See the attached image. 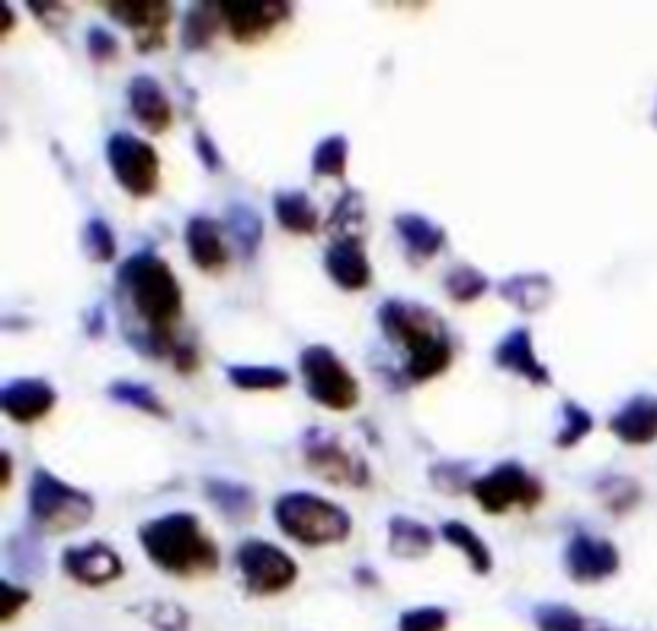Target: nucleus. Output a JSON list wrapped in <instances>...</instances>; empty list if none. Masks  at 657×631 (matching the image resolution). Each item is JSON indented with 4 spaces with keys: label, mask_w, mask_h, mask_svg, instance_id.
I'll return each mask as SVG.
<instances>
[{
    "label": "nucleus",
    "mask_w": 657,
    "mask_h": 631,
    "mask_svg": "<svg viewBox=\"0 0 657 631\" xmlns=\"http://www.w3.org/2000/svg\"><path fill=\"white\" fill-rule=\"evenodd\" d=\"M115 295L122 305L125 341L151 359H170L186 341L177 337L183 321V286L158 250H135L119 263Z\"/></svg>",
    "instance_id": "obj_1"
},
{
    "label": "nucleus",
    "mask_w": 657,
    "mask_h": 631,
    "mask_svg": "<svg viewBox=\"0 0 657 631\" xmlns=\"http://www.w3.org/2000/svg\"><path fill=\"white\" fill-rule=\"evenodd\" d=\"M379 327L385 341L401 349L404 382H430L452 366V337L434 308L404 298H388L379 305Z\"/></svg>",
    "instance_id": "obj_2"
},
{
    "label": "nucleus",
    "mask_w": 657,
    "mask_h": 631,
    "mask_svg": "<svg viewBox=\"0 0 657 631\" xmlns=\"http://www.w3.org/2000/svg\"><path fill=\"white\" fill-rule=\"evenodd\" d=\"M138 545L148 561L170 577L216 574L221 565L216 539L203 529V519L186 510L142 522Z\"/></svg>",
    "instance_id": "obj_3"
},
{
    "label": "nucleus",
    "mask_w": 657,
    "mask_h": 631,
    "mask_svg": "<svg viewBox=\"0 0 657 631\" xmlns=\"http://www.w3.org/2000/svg\"><path fill=\"white\" fill-rule=\"evenodd\" d=\"M273 519L279 532L302 548L340 545L353 532V517L340 504L308 491L279 494L273 504Z\"/></svg>",
    "instance_id": "obj_4"
},
{
    "label": "nucleus",
    "mask_w": 657,
    "mask_h": 631,
    "mask_svg": "<svg viewBox=\"0 0 657 631\" xmlns=\"http://www.w3.org/2000/svg\"><path fill=\"white\" fill-rule=\"evenodd\" d=\"M26 510H29V522H33L36 532L64 535V532H74V529H84L94 519L97 500H94V494L61 481L56 471L36 468L33 478H29Z\"/></svg>",
    "instance_id": "obj_5"
},
{
    "label": "nucleus",
    "mask_w": 657,
    "mask_h": 631,
    "mask_svg": "<svg viewBox=\"0 0 657 631\" xmlns=\"http://www.w3.org/2000/svg\"><path fill=\"white\" fill-rule=\"evenodd\" d=\"M299 372L305 382V395L318 407L346 413L360 404V379L350 372V366L325 344L305 346L299 352Z\"/></svg>",
    "instance_id": "obj_6"
},
{
    "label": "nucleus",
    "mask_w": 657,
    "mask_h": 631,
    "mask_svg": "<svg viewBox=\"0 0 657 631\" xmlns=\"http://www.w3.org/2000/svg\"><path fill=\"white\" fill-rule=\"evenodd\" d=\"M469 494L488 517H503L510 510H536L546 497V487L523 461H500L472 481Z\"/></svg>",
    "instance_id": "obj_7"
},
{
    "label": "nucleus",
    "mask_w": 657,
    "mask_h": 631,
    "mask_svg": "<svg viewBox=\"0 0 657 631\" xmlns=\"http://www.w3.org/2000/svg\"><path fill=\"white\" fill-rule=\"evenodd\" d=\"M107 161L115 176V183L135 196V199H148L158 193L161 186V154L151 141L129 135V132H112L107 141Z\"/></svg>",
    "instance_id": "obj_8"
},
{
    "label": "nucleus",
    "mask_w": 657,
    "mask_h": 631,
    "mask_svg": "<svg viewBox=\"0 0 657 631\" xmlns=\"http://www.w3.org/2000/svg\"><path fill=\"white\" fill-rule=\"evenodd\" d=\"M234 565L251 596H279L299 580V565L267 539H244L234 552Z\"/></svg>",
    "instance_id": "obj_9"
},
{
    "label": "nucleus",
    "mask_w": 657,
    "mask_h": 631,
    "mask_svg": "<svg viewBox=\"0 0 657 631\" xmlns=\"http://www.w3.org/2000/svg\"><path fill=\"white\" fill-rule=\"evenodd\" d=\"M302 459L308 465V471H315V478L337 484V487H366L369 484L366 459L325 430H308L302 436Z\"/></svg>",
    "instance_id": "obj_10"
},
{
    "label": "nucleus",
    "mask_w": 657,
    "mask_h": 631,
    "mask_svg": "<svg viewBox=\"0 0 657 631\" xmlns=\"http://www.w3.org/2000/svg\"><path fill=\"white\" fill-rule=\"evenodd\" d=\"M104 10L135 36V52L148 55L167 46V26L173 20L167 0H107Z\"/></svg>",
    "instance_id": "obj_11"
},
{
    "label": "nucleus",
    "mask_w": 657,
    "mask_h": 631,
    "mask_svg": "<svg viewBox=\"0 0 657 631\" xmlns=\"http://www.w3.org/2000/svg\"><path fill=\"white\" fill-rule=\"evenodd\" d=\"M289 16H292V3H285V0H231V3H221L224 29L238 46L264 42Z\"/></svg>",
    "instance_id": "obj_12"
},
{
    "label": "nucleus",
    "mask_w": 657,
    "mask_h": 631,
    "mask_svg": "<svg viewBox=\"0 0 657 631\" xmlns=\"http://www.w3.org/2000/svg\"><path fill=\"white\" fill-rule=\"evenodd\" d=\"M619 548L591 532H574L564 545V571L574 583H603L619 571Z\"/></svg>",
    "instance_id": "obj_13"
},
{
    "label": "nucleus",
    "mask_w": 657,
    "mask_h": 631,
    "mask_svg": "<svg viewBox=\"0 0 657 631\" xmlns=\"http://www.w3.org/2000/svg\"><path fill=\"white\" fill-rule=\"evenodd\" d=\"M61 571L84 583V586H107L122 577V558L107 542H87V545H71L61 555Z\"/></svg>",
    "instance_id": "obj_14"
},
{
    "label": "nucleus",
    "mask_w": 657,
    "mask_h": 631,
    "mask_svg": "<svg viewBox=\"0 0 657 631\" xmlns=\"http://www.w3.org/2000/svg\"><path fill=\"white\" fill-rule=\"evenodd\" d=\"M56 401L58 392L46 379H10L0 388V410L20 426L46 420L56 410Z\"/></svg>",
    "instance_id": "obj_15"
},
{
    "label": "nucleus",
    "mask_w": 657,
    "mask_h": 631,
    "mask_svg": "<svg viewBox=\"0 0 657 631\" xmlns=\"http://www.w3.org/2000/svg\"><path fill=\"white\" fill-rule=\"evenodd\" d=\"M325 270H328V280L343 292H363V288L373 283V263H369V253L363 247L360 237L353 234H343V237H333L325 250Z\"/></svg>",
    "instance_id": "obj_16"
},
{
    "label": "nucleus",
    "mask_w": 657,
    "mask_h": 631,
    "mask_svg": "<svg viewBox=\"0 0 657 631\" xmlns=\"http://www.w3.org/2000/svg\"><path fill=\"white\" fill-rule=\"evenodd\" d=\"M494 366L526 379L536 388H548L551 385V372L548 366L536 356L533 346V331L530 327H513L510 334H503V341L494 346Z\"/></svg>",
    "instance_id": "obj_17"
},
{
    "label": "nucleus",
    "mask_w": 657,
    "mask_h": 631,
    "mask_svg": "<svg viewBox=\"0 0 657 631\" xmlns=\"http://www.w3.org/2000/svg\"><path fill=\"white\" fill-rule=\"evenodd\" d=\"M183 240H186V253H190L193 267L203 273H221L231 263V247L224 237V225L209 219V215H193L186 222Z\"/></svg>",
    "instance_id": "obj_18"
},
{
    "label": "nucleus",
    "mask_w": 657,
    "mask_h": 631,
    "mask_svg": "<svg viewBox=\"0 0 657 631\" xmlns=\"http://www.w3.org/2000/svg\"><path fill=\"white\" fill-rule=\"evenodd\" d=\"M129 110L135 115V122L151 135H165L173 125V103L161 81H155L151 74H135L129 81Z\"/></svg>",
    "instance_id": "obj_19"
},
{
    "label": "nucleus",
    "mask_w": 657,
    "mask_h": 631,
    "mask_svg": "<svg viewBox=\"0 0 657 631\" xmlns=\"http://www.w3.org/2000/svg\"><path fill=\"white\" fill-rule=\"evenodd\" d=\"M609 433L625 446H652L657 440V398L635 395L609 417Z\"/></svg>",
    "instance_id": "obj_20"
},
{
    "label": "nucleus",
    "mask_w": 657,
    "mask_h": 631,
    "mask_svg": "<svg viewBox=\"0 0 657 631\" xmlns=\"http://www.w3.org/2000/svg\"><path fill=\"white\" fill-rule=\"evenodd\" d=\"M437 545V532L421 522V519L394 517L388 519V552L391 558H401V561H417V558H427Z\"/></svg>",
    "instance_id": "obj_21"
},
{
    "label": "nucleus",
    "mask_w": 657,
    "mask_h": 631,
    "mask_svg": "<svg viewBox=\"0 0 657 631\" xmlns=\"http://www.w3.org/2000/svg\"><path fill=\"white\" fill-rule=\"evenodd\" d=\"M394 234L404 244V250L421 263L434 260L446 244V231L439 228L437 222H430L427 215H417V212L394 215Z\"/></svg>",
    "instance_id": "obj_22"
},
{
    "label": "nucleus",
    "mask_w": 657,
    "mask_h": 631,
    "mask_svg": "<svg viewBox=\"0 0 657 631\" xmlns=\"http://www.w3.org/2000/svg\"><path fill=\"white\" fill-rule=\"evenodd\" d=\"M273 215L279 228L295 237H308L321 228V212L302 189H279L273 196Z\"/></svg>",
    "instance_id": "obj_23"
},
{
    "label": "nucleus",
    "mask_w": 657,
    "mask_h": 631,
    "mask_svg": "<svg viewBox=\"0 0 657 631\" xmlns=\"http://www.w3.org/2000/svg\"><path fill=\"white\" fill-rule=\"evenodd\" d=\"M203 491H206L209 504L231 522H247L257 514V491L251 484L228 481V478H209L203 484Z\"/></svg>",
    "instance_id": "obj_24"
},
{
    "label": "nucleus",
    "mask_w": 657,
    "mask_h": 631,
    "mask_svg": "<svg viewBox=\"0 0 657 631\" xmlns=\"http://www.w3.org/2000/svg\"><path fill=\"white\" fill-rule=\"evenodd\" d=\"M497 292H500V298H503L507 305H513L516 311H523V314H539L548 301H551L555 286H551V280H548L546 273H516V276H507V280L497 286Z\"/></svg>",
    "instance_id": "obj_25"
},
{
    "label": "nucleus",
    "mask_w": 657,
    "mask_h": 631,
    "mask_svg": "<svg viewBox=\"0 0 657 631\" xmlns=\"http://www.w3.org/2000/svg\"><path fill=\"white\" fill-rule=\"evenodd\" d=\"M224 26L221 20V3H193L183 13L180 23V42L186 52H203L212 46V39L219 36V29Z\"/></svg>",
    "instance_id": "obj_26"
},
{
    "label": "nucleus",
    "mask_w": 657,
    "mask_h": 631,
    "mask_svg": "<svg viewBox=\"0 0 657 631\" xmlns=\"http://www.w3.org/2000/svg\"><path fill=\"white\" fill-rule=\"evenodd\" d=\"M442 539L455 548V552H462L465 555V561L472 565V571L478 577H488L494 571V555H491V545L469 525V522H462V519H446L442 522Z\"/></svg>",
    "instance_id": "obj_27"
},
{
    "label": "nucleus",
    "mask_w": 657,
    "mask_h": 631,
    "mask_svg": "<svg viewBox=\"0 0 657 631\" xmlns=\"http://www.w3.org/2000/svg\"><path fill=\"white\" fill-rule=\"evenodd\" d=\"M224 231L228 237L234 240L238 253L244 260H254L260 240H264V219L257 209H251L247 202H231L228 212H224Z\"/></svg>",
    "instance_id": "obj_28"
},
{
    "label": "nucleus",
    "mask_w": 657,
    "mask_h": 631,
    "mask_svg": "<svg viewBox=\"0 0 657 631\" xmlns=\"http://www.w3.org/2000/svg\"><path fill=\"white\" fill-rule=\"evenodd\" d=\"M228 382L241 392H282L289 388V372L282 366H247V362H238V366H228Z\"/></svg>",
    "instance_id": "obj_29"
},
{
    "label": "nucleus",
    "mask_w": 657,
    "mask_h": 631,
    "mask_svg": "<svg viewBox=\"0 0 657 631\" xmlns=\"http://www.w3.org/2000/svg\"><path fill=\"white\" fill-rule=\"evenodd\" d=\"M594 491H597L603 507L616 517H622L642 504V484L635 478H625V474H606L597 481Z\"/></svg>",
    "instance_id": "obj_30"
},
{
    "label": "nucleus",
    "mask_w": 657,
    "mask_h": 631,
    "mask_svg": "<svg viewBox=\"0 0 657 631\" xmlns=\"http://www.w3.org/2000/svg\"><path fill=\"white\" fill-rule=\"evenodd\" d=\"M107 395H110L115 404L135 407V410H142V413H148V417H158V420H167V417H170V410H167V404L161 401V395H158L155 388L142 385V382L115 379L110 388H107Z\"/></svg>",
    "instance_id": "obj_31"
},
{
    "label": "nucleus",
    "mask_w": 657,
    "mask_h": 631,
    "mask_svg": "<svg viewBox=\"0 0 657 631\" xmlns=\"http://www.w3.org/2000/svg\"><path fill=\"white\" fill-rule=\"evenodd\" d=\"M442 288H446V295H449L452 301H459V305H472V301H478V298L491 288V280H488L482 270L462 263V267H452V270L446 273Z\"/></svg>",
    "instance_id": "obj_32"
},
{
    "label": "nucleus",
    "mask_w": 657,
    "mask_h": 631,
    "mask_svg": "<svg viewBox=\"0 0 657 631\" xmlns=\"http://www.w3.org/2000/svg\"><path fill=\"white\" fill-rule=\"evenodd\" d=\"M346 158H350V145L343 135H328L325 141H318L315 154H312V173L321 180H340L346 173Z\"/></svg>",
    "instance_id": "obj_33"
},
{
    "label": "nucleus",
    "mask_w": 657,
    "mask_h": 631,
    "mask_svg": "<svg viewBox=\"0 0 657 631\" xmlns=\"http://www.w3.org/2000/svg\"><path fill=\"white\" fill-rule=\"evenodd\" d=\"M7 565L16 574H39L42 571V542L36 532H20L7 545Z\"/></svg>",
    "instance_id": "obj_34"
},
{
    "label": "nucleus",
    "mask_w": 657,
    "mask_h": 631,
    "mask_svg": "<svg viewBox=\"0 0 657 631\" xmlns=\"http://www.w3.org/2000/svg\"><path fill=\"white\" fill-rule=\"evenodd\" d=\"M561 430H558V436H555V449H574L591 430H594V413L591 410H584L577 401H564L561 404Z\"/></svg>",
    "instance_id": "obj_35"
},
{
    "label": "nucleus",
    "mask_w": 657,
    "mask_h": 631,
    "mask_svg": "<svg viewBox=\"0 0 657 631\" xmlns=\"http://www.w3.org/2000/svg\"><path fill=\"white\" fill-rule=\"evenodd\" d=\"M81 247H84V253H87L90 263H112L119 244H115V231L110 228V222L90 219L84 225V231H81Z\"/></svg>",
    "instance_id": "obj_36"
},
{
    "label": "nucleus",
    "mask_w": 657,
    "mask_h": 631,
    "mask_svg": "<svg viewBox=\"0 0 657 631\" xmlns=\"http://www.w3.org/2000/svg\"><path fill=\"white\" fill-rule=\"evenodd\" d=\"M536 626L539 631H609L597 626V622H587L581 613H574L571 606H561V603H546L536 609Z\"/></svg>",
    "instance_id": "obj_37"
},
{
    "label": "nucleus",
    "mask_w": 657,
    "mask_h": 631,
    "mask_svg": "<svg viewBox=\"0 0 657 631\" xmlns=\"http://www.w3.org/2000/svg\"><path fill=\"white\" fill-rule=\"evenodd\" d=\"M363 219H366V202H363V193L346 189V193L340 196V202L333 206V212H330V231H340V237H343V231L360 228V225H363Z\"/></svg>",
    "instance_id": "obj_38"
},
{
    "label": "nucleus",
    "mask_w": 657,
    "mask_h": 631,
    "mask_svg": "<svg viewBox=\"0 0 657 631\" xmlns=\"http://www.w3.org/2000/svg\"><path fill=\"white\" fill-rule=\"evenodd\" d=\"M465 471H469V465H462V461H439L430 468V484L439 487L442 494H462V491H472V481L465 478Z\"/></svg>",
    "instance_id": "obj_39"
},
{
    "label": "nucleus",
    "mask_w": 657,
    "mask_h": 631,
    "mask_svg": "<svg viewBox=\"0 0 657 631\" xmlns=\"http://www.w3.org/2000/svg\"><path fill=\"white\" fill-rule=\"evenodd\" d=\"M449 629V613L439 606H421L407 609L398 619V631H446Z\"/></svg>",
    "instance_id": "obj_40"
},
{
    "label": "nucleus",
    "mask_w": 657,
    "mask_h": 631,
    "mask_svg": "<svg viewBox=\"0 0 657 631\" xmlns=\"http://www.w3.org/2000/svg\"><path fill=\"white\" fill-rule=\"evenodd\" d=\"M122 52V46H119V39L112 36L110 29H104V26H90L87 29V55L94 64H112L115 58Z\"/></svg>",
    "instance_id": "obj_41"
},
{
    "label": "nucleus",
    "mask_w": 657,
    "mask_h": 631,
    "mask_svg": "<svg viewBox=\"0 0 657 631\" xmlns=\"http://www.w3.org/2000/svg\"><path fill=\"white\" fill-rule=\"evenodd\" d=\"M0 590H3V599H0V622L7 626V622H13V619H16V613H20V609H26V606H29L33 593H29L26 586H16L13 580H3V583H0Z\"/></svg>",
    "instance_id": "obj_42"
},
{
    "label": "nucleus",
    "mask_w": 657,
    "mask_h": 631,
    "mask_svg": "<svg viewBox=\"0 0 657 631\" xmlns=\"http://www.w3.org/2000/svg\"><path fill=\"white\" fill-rule=\"evenodd\" d=\"M151 626L158 631H186V613L170 606V603H155L151 606Z\"/></svg>",
    "instance_id": "obj_43"
},
{
    "label": "nucleus",
    "mask_w": 657,
    "mask_h": 631,
    "mask_svg": "<svg viewBox=\"0 0 657 631\" xmlns=\"http://www.w3.org/2000/svg\"><path fill=\"white\" fill-rule=\"evenodd\" d=\"M193 141H196V154H199V161L206 164V171L219 173L224 161H221V154H219V148H216V141H212V135H209L206 128H196Z\"/></svg>",
    "instance_id": "obj_44"
},
{
    "label": "nucleus",
    "mask_w": 657,
    "mask_h": 631,
    "mask_svg": "<svg viewBox=\"0 0 657 631\" xmlns=\"http://www.w3.org/2000/svg\"><path fill=\"white\" fill-rule=\"evenodd\" d=\"M26 7H29V10L36 13V20H42V23H58V20L68 16V7H64V3H39V0H29Z\"/></svg>",
    "instance_id": "obj_45"
},
{
    "label": "nucleus",
    "mask_w": 657,
    "mask_h": 631,
    "mask_svg": "<svg viewBox=\"0 0 657 631\" xmlns=\"http://www.w3.org/2000/svg\"><path fill=\"white\" fill-rule=\"evenodd\" d=\"M0 16H3V29H0V39H7V36L13 33V23H16V16H13V7H10V3H3V7H0Z\"/></svg>",
    "instance_id": "obj_46"
},
{
    "label": "nucleus",
    "mask_w": 657,
    "mask_h": 631,
    "mask_svg": "<svg viewBox=\"0 0 657 631\" xmlns=\"http://www.w3.org/2000/svg\"><path fill=\"white\" fill-rule=\"evenodd\" d=\"M10 478H13V459H10V453H3V478H0V487H3V491L10 487Z\"/></svg>",
    "instance_id": "obj_47"
},
{
    "label": "nucleus",
    "mask_w": 657,
    "mask_h": 631,
    "mask_svg": "<svg viewBox=\"0 0 657 631\" xmlns=\"http://www.w3.org/2000/svg\"><path fill=\"white\" fill-rule=\"evenodd\" d=\"M655 125H657V107H655Z\"/></svg>",
    "instance_id": "obj_48"
}]
</instances>
